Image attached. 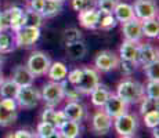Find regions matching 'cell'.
<instances>
[{"label":"cell","mask_w":159,"mask_h":138,"mask_svg":"<svg viewBox=\"0 0 159 138\" xmlns=\"http://www.w3.org/2000/svg\"><path fill=\"white\" fill-rule=\"evenodd\" d=\"M158 62V50L151 46L149 43L145 44H140V51H139V64L143 66H147L149 64Z\"/></svg>","instance_id":"2e32d148"},{"label":"cell","mask_w":159,"mask_h":138,"mask_svg":"<svg viewBox=\"0 0 159 138\" xmlns=\"http://www.w3.org/2000/svg\"><path fill=\"white\" fill-rule=\"evenodd\" d=\"M65 82H48L42 88L40 98L46 102V105L54 108L64 100V91H65Z\"/></svg>","instance_id":"7a4b0ae2"},{"label":"cell","mask_w":159,"mask_h":138,"mask_svg":"<svg viewBox=\"0 0 159 138\" xmlns=\"http://www.w3.org/2000/svg\"><path fill=\"white\" fill-rule=\"evenodd\" d=\"M65 120H68V119L65 118V115L62 113V110H56L54 108L47 106V108H44V110L42 112V122L53 124L56 128L60 127Z\"/></svg>","instance_id":"d6986e66"},{"label":"cell","mask_w":159,"mask_h":138,"mask_svg":"<svg viewBox=\"0 0 159 138\" xmlns=\"http://www.w3.org/2000/svg\"><path fill=\"white\" fill-rule=\"evenodd\" d=\"M127 104L125 102L122 98H119L116 94H111L109 98L107 100V102L104 104L102 110L109 116L111 119H115L118 116L123 115V113L127 112Z\"/></svg>","instance_id":"30bf717a"},{"label":"cell","mask_w":159,"mask_h":138,"mask_svg":"<svg viewBox=\"0 0 159 138\" xmlns=\"http://www.w3.org/2000/svg\"><path fill=\"white\" fill-rule=\"evenodd\" d=\"M143 118H144V124L147 126V127H149V128H154V127H157V126L159 124V113H158V110L145 113Z\"/></svg>","instance_id":"74e56055"},{"label":"cell","mask_w":159,"mask_h":138,"mask_svg":"<svg viewBox=\"0 0 159 138\" xmlns=\"http://www.w3.org/2000/svg\"><path fill=\"white\" fill-rule=\"evenodd\" d=\"M119 66H120V70H122V73H123L125 76L133 75L134 70H136V68H137L136 64L129 62V61H122V60H120V62H119Z\"/></svg>","instance_id":"60d3db41"},{"label":"cell","mask_w":159,"mask_h":138,"mask_svg":"<svg viewBox=\"0 0 159 138\" xmlns=\"http://www.w3.org/2000/svg\"><path fill=\"white\" fill-rule=\"evenodd\" d=\"M17 110H11L7 109L0 104V126L2 127H7V126H11L17 120Z\"/></svg>","instance_id":"f546056e"},{"label":"cell","mask_w":159,"mask_h":138,"mask_svg":"<svg viewBox=\"0 0 159 138\" xmlns=\"http://www.w3.org/2000/svg\"><path fill=\"white\" fill-rule=\"evenodd\" d=\"M114 17L118 22L123 24L127 22L130 20H134L136 15H134V10H133V6L129 4V3H123V2H119L116 4L115 10H114Z\"/></svg>","instance_id":"ac0fdd59"},{"label":"cell","mask_w":159,"mask_h":138,"mask_svg":"<svg viewBox=\"0 0 159 138\" xmlns=\"http://www.w3.org/2000/svg\"><path fill=\"white\" fill-rule=\"evenodd\" d=\"M141 29H143V36H147L149 39H155L159 35V24L158 20H147L141 22Z\"/></svg>","instance_id":"83f0119b"},{"label":"cell","mask_w":159,"mask_h":138,"mask_svg":"<svg viewBox=\"0 0 159 138\" xmlns=\"http://www.w3.org/2000/svg\"><path fill=\"white\" fill-rule=\"evenodd\" d=\"M42 7H43V0H30L28 8H30L32 11H36V13H40Z\"/></svg>","instance_id":"ee69618b"},{"label":"cell","mask_w":159,"mask_h":138,"mask_svg":"<svg viewBox=\"0 0 159 138\" xmlns=\"http://www.w3.org/2000/svg\"><path fill=\"white\" fill-rule=\"evenodd\" d=\"M56 130L57 128L54 127L53 124L46 123V122H40V123L38 124V127H36V133L35 134L39 138H47V137H50Z\"/></svg>","instance_id":"e575fe53"},{"label":"cell","mask_w":159,"mask_h":138,"mask_svg":"<svg viewBox=\"0 0 159 138\" xmlns=\"http://www.w3.org/2000/svg\"><path fill=\"white\" fill-rule=\"evenodd\" d=\"M32 138H39V137H38V136H36V134H33V137H32Z\"/></svg>","instance_id":"f5cc1de1"},{"label":"cell","mask_w":159,"mask_h":138,"mask_svg":"<svg viewBox=\"0 0 159 138\" xmlns=\"http://www.w3.org/2000/svg\"><path fill=\"white\" fill-rule=\"evenodd\" d=\"M6 138H15V136H14V133H11V134H8Z\"/></svg>","instance_id":"f907efd6"},{"label":"cell","mask_w":159,"mask_h":138,"mask_svg":"<svg viewBox=\"0 0 159 138\" xmlns=\"http://www.w3.org/2000/svg\"><path fill=\"white\" fill-rule=\"evenodd\" d=\"M118 21L115 20L114 14H107V13H100L98 17V24H97V29L102 30H109L116 26Z\"/></svg>","instance_id":"4dcf8cb0"},{"label":"cell","mask_w":159,"mask_h":138,"mask_svg":"<svg viewBox=\"0 0 159 138\" xmlns=\"http://www.w3.org/2000/svg\"><path fill=\"white\" fill-rule=\"evenodd\" d=\"M82 69H83V75H82L80 82L76 86H73V87L79 94H90L100 83L98 70L96 68H89V66Z\"/></svg>","instance_id":"8992f818"},{"label":"cell","mask_w":159,"mask_h":138,"mask_svg":"<svg viewBox=\"0 0 159 138\" xmlns=\"http://www.w3.org/2000/svg\"><path fill=\"white\" fill-rule=\"evenodd\" d=\"M118 3H119V0H96L97 10H98L100 13H107V14L114 13Z\"/></svg>","instance_id":"836d02e7"},{"label":"cell","mask_w":159,"mask_h":138,"mask_svg":"<svg viewBox=\"0 0 159 138\" xmlns=\"http://www.w3.org/2000/svg\"><path fill=\"white\" fill-rule=\"evenodd\" d=\"M50 65H51V60L47 54L43 53V51H33L29 55L28 62H26L25 66L29 69V72L35 78H38V76L46 75Z\"/></svg>","instance_id":"3957f363"},{"label":"cell","mask_w":159,"mask_h":138,"mask_svg":"<svg viewBox=\"0 0 159 138\" xmlns=\"http://www.w3.org/2000/svg\"><path fill=\"white\" fill-rule=\"evenodd\" d=\"M58 133L62 136V138H78L80 136V123L73 120H65L60 127L57 128Z\"/></svg>","instance_id":"7402d4cb"},{"label":"cell","mask_w":159,"mask_h":138,"mask_svg":"<svg viewBox=\"0 0 159 138\" xmlns=\"http://www.w3.org/2000/svg\"><path fill=\"white\" fill-rule=\"evenodd\" d=\"M64 38V43L65 44H72V43L76 42H82V32L78 29V28H66L62 33Z\"/></svg>","instance_id":"1f68e13d"},{"label":"cell","mask_w":159,"mask_h":138,"mask_svg":"<svg viewBox=\"0 0 159 138\" xmlns=\"http://www.w3.org/2000/svg\"><path fill=\"white\" fill-rule=\"evenodd\" d=\"M15 84H18L20 87H25V86H32L35 82V76L29 72V69L24 65L15 66L13 70V78H11Z\"/></svg>","instance_id":"9a60e30c"},{"label":"cell","mask_w":159,"mask_h":138,"mask_svg":"<svg viewBox=\"0 0 159 138\" xmlns=\"http://www.w3.org/2000/svg\"><path fill=\"white\" fill-rule=\"evenodd\" d=\"M62 3L61 0H43V7H42L40 15L43 18H53L58 15L62 10Z\"/></svg>","instance_id":"cb8c5ba5"},{"label":"cell","mask_w":159,"mask_h":138,"mask_svg":"<svg viewBox=\"0 0 159 138\" xmlns=\"http://www.w3.org/2000/svg\"><path fill=\"white\" fill-rule=\"evenodd\" d=\"M119 62H120L119 55H116L111 50L100 51L94 58V66L97 70H101V72H109V70L116 69L119 66Z\"/></svg>","instance_id":"9c48e42d"},{"label":"cell","mask_w":159,"mask_h":138,"mask_svg":"<svg viewBox=\"0 0 159 138\" xmlns=\"http://www.w3.org/2000/svg\"><path fill=\"white\" fill-rule=\"evenodd\" d=\"M100 11L96 7L89 8V10L80 11L79 13V22L86 29H97V24H98Z\"/></svg>","instance_id":"e0dca14e"},{"label":"cell","mask_w":159,"mask_h":138,"mask_svg":"<svg viewBox=\"0 0 159 138\" xmlns=\"http://www.w3.org/2000/svg\"><path fill=\"white\" fill-rule=\"evenodd\" d=\"M15 138H32L33 137V133H30L28 130H24V128H21V130H17L14 133Z\"/></svg>","instance_id":"f6af8a7d"},{"label":"cell","mask_w":159,"mask_h":138,"mask_svg":"<svg viewBox=\"0 0 159 138\" xmlns=\"http://www.w3.org/2000/svg\"><path fill=\"white\" fill-rule=\"evenodd\" d=\"M25 11V26H35V28H40L43 25V20L44 18L40 15V13L32 11L30 8H24Z\"/></svg>","instance_id":"f1b7e54d"},{"label":"cell","mask_w":159,"mask_h":138,"mask_svg":"<svg viewBox=\"0 0 159 138\" xmlns=\"http://www.w3.org/2000/svg\"><path fill=\"white\" fill-rule=\"evenodd\" d=\"M62 113L65 115V118L68 120L79 122L80 123L83 120V118L86 116V108L82 105L79 101H71L68 102L62 109Z\"/></svg>","instance_id":"5bb4252c"},{"label":"cell","mask_w":159,"mask_h":138,"mask_svg":"<svg viewBox=\"0 0 159 138\" xmlns=\"http://www.w3.org/2000/svg\"><path fill=\"white\" fill-rule=\"evenodd\" d=\"M120 138H136L134 136H123V137H120Z\"/></svg>","instance_id":"816d5d0a"},{"label":"cell","mask_w":159,"mask_h":138,"mask_svg":"<svg viewBox=\"0 0 159 138\" xmlns=\"http://www.w3.org/2000/svg\"><path fill=\"white\" fill-rule=\"evenodd\" d=\"M24 11V8L21 7H10L4 11H0V32H4V30H8L11 26V22L21 15Z\"/></svg>","instance_id":"ffe728a7"},{"label":"cell","mask_w":159,"mask_h":138,"mask_svg":"<svg viewBox=\"0 0 159 138\" xmlns=\"http://www.w3.org/2000/svg\"><path fill=\"white\" fill-rule=\"evenodd\" d=\"M112 122H114V119L109 118L104 110H98V112H96L93 115V119H91V128H93V131L96 134L105 136L112 128Z\"/></svg>","instance_id":"8fae6325"},{"label":"cell","mask_w":159,"mask_h":138,"mask_svg":"<svg viewBox=\"0 0 159 138\" xmlns=\"http://www.w3.org/2000/svg\"><path fill=\"white\" fill-rule=\"evenodd\" d=\"M47 138H62V136H61V134L58 133V130H56L50 137H47Z\"/></svg>","instance_id":"7dc6e473"},{"label":"cell","mask_w":159,"mask_h":138,"mask_svg":"<svg viewBox=\"0 0 159 138\" xmlns=\"http://www.w3.org/2000/svg\"><path fill=\"white\" fill-rule=\"evenodd\" d=\"M111 94L112 93L108 90V87H107L105 84H101V83H98V84H97V87L90 93V96H91V104H93L94 106H97V108H102L104 104L107 102V100L109 98Z\"/></svg>","instance_id":"44dd1931"},{"label":"cell","mask_w":159,"mask_h":138,"mask_svg":"<svg viewBox=\"0 0 159 138\" xmlns=\"http://www.w3.org/2000/svg\"><path fill=\"white\" fill-rule=\"evenodd\" d=\"M139 51H140V43H134L125 40L119 48V58L122 61H129L136 65H139Z\"/></svg>","instance_id":"4fadbf2b"},{"label":"cell","mask_w":159,"mask_h":138,"mask_svg":"<svg viewBox=\"0 0 159 138\" xmlns=\"http://www.w3.org/2000/svg\"><path fill=\"white\" fill-rule=\"evenodd\" d=\"M64 98H66V100H68V102H71V101H79V98H80V94H79L78 91L75 90V87H73V88H66V84H65Z\"/></svg>","instance_id":"b9f144b4"},{"label":"cell","mask_w":159,"mask_h":138,"mask_svg":"<svg viewBox=\"0 0 159 138\" xmlns=\"http://www.w3.org/2000/svg\"><path fill=\"white\" fill-rule=\"evenodd\" d=\"M144 72L148 78V80H158L159 78V68H158V62L149 64V65L144 66Z\"/></svg>","instance_id":"f35d334b"},{"label":"cell","mask_w":159,"mask_h":138,"mask_svg":"<svg viewBox=\"0 0 159 138\" xmlns=\"http://www.w3.org/2000/svg\"><path fill=\"white\" fill-rule=\"evenodd\" d=\"M72 7L75 11L80 13V11L96 7V0H72Z\"/></svg>","instance_id":"8d00e7d4"},{"label":"cell","mask_w":159,"mask_h":138,"mask_svg":"<svg viewBox=\"0 0 159 138\" xmlns=\"http://www.w3.org/2000/svg\"><path fill=\"white\" fill-rule=\"evenodd\" d=\"M145 96L154 100H159V82L158 80H148L147 86H144Z\"/></svg>","instance_id":"d590c367"},{"label":"cell","mask_w":159,"mask_h":138,"mask_svg":"<svg viewBox=\"0 0 159 138\" xmlns=\"http://www.w3.org/2000/svg\"><path fill=\"white\" fill-rule=\"evenodd\" d=\"M154 110H158V100H154V98H149L145 96L140 101V113L144 116L145 113L154 112Z\"/></svg>","instance_id":"d6a6232c"},{"label":"cell","mask_w":159,"mask_h":138,"mask_svg":"<svg viewBox=\"0 0 159 138\" xmlns=\"http://www.w3.org/2000/svg\"><path fill=\"white\" fill-rule=\"evenodd\" d=\"M116 96L122 98L127 105L140 104V101L145 97L144 86L140 82L133 80V79H125L116 87Z\"/></svg>","instance_id":"6da1fadb"},{"label":"cell","mask_w":159,"mask_h":138,"mask_svg":"<svg viewBox=\"0 0 159 138\" xmlns=\"http://www.w3.org/2000/svg\"><path fill=\"white\" fill-rule=\"evenodd\" d=\"M40 38V28L35 26H24L14 32L15 46L17 47H30Z\"/></svg>","instance_id":"ba28073f"},{"label":"cell","mask_w":159,"mask_h":138,"mask_svg":"<svg viewBox=\"0 0 159 138\" xmlns=\"http://www.w3.org/2000/svg\"><path fill=\"white\" fill-rule=\"evenodd\" d=\"M82 75H83V69L82 68H76V69H73L71 70V72H68V82L71 83L72 86H76L79 82H80V79H82Z\"/></svg>","instance_id":"ab89813d"},{"label":"cell","mask_w":159,"mask_h":138,"mask_svg":"<svg viewBox=\"0 0 159 138\" xmlns=\"http://www.w3.org/2000/svg\"><path fill=\"white\" fill-rule=\"evenodd\" d=\"M18 90H20V86L15 84L11 79H8V80H4L0 84V97L15 100V97H17V94H18Z\"/></svg>","instance_id":"4316f807"},{"label":"cell","mask_w":159,"mask_h":138,"mask_svg":"<svg viewBox=\"0 0 159 138\" xmlns=\"http://www.w3.org/2000/svg\"><path fill=\"white\" fill-rule=\"evenodd\" d=\"M3 61H4V60H3V54H2V53H0V66H2Z\"/></svg>","instance_id":"681fc988"},{"label":"cell","mask_w":159,"mask_h":138,"mask_svg":"<svg viewBox=\"0 0 159 138\" xmlns=\"http://www.w3.org/2000/svg\"><path fill=\"white\" fill-rule=\"evenodd\" d=\"M3 82H4V75H3V70L0 69V84H2Z\"/></svg>","instance_id":"c3c4849f"},{"label":"cell","mask_w":159,"mask_h":138,"mask_svg":"<svg viewBox=\"0 0 159 138\" xmlns=\"http://www.w3.org/2000/svg\"><path fill=\"white\" fill-rule=\"evenodd\" d=\"M133 10L136 18L141 22L158 17V6L155 0H136L133 4Z\"/></svg>","instance_id":"52a82bcc"},{"label":"cell","mask_w":159,"mask_h":138,"mask_svg":"<svg viewBox=\"0 0 159 138\" xmlns=\"http://www.w3.org/2000/svg\"><path fill=\"white\" fill-rule=\"evenodd\" d=\"M68 75V68L64 62L56 61V62H51L50 68L47 70V76L50 78L51 82H64Z\"/></svg>","instance_id":"603a6c76"},{"label":"cell","mask_w":159,"mask_h":138,"mask_svg":"<svg viewBox=\"0 0 159 138\" xmlns=\"http://www.w3.org/2000/svg\"><path fill=\"white\" fill-rule=\"evenodd\" d=\"M61 2H64V0H61Z\"/></svg>","instance_id":"db71d44e"},{"label":"cell","mask_w":159,"mask_h":138,"mask_svg":"<svg viewBox=\"0 0 159 138\" xmlns=\"http://www.w3.org/2000/svg\"><path fill=\"white\" fill-rule=\"evenodd\" d=\"M112 124H114V127H115V131L120 137L134 136V133L137 131V127H139V119H137V116L133 115V113L126 112V113H123V115L115 118Z\"/></svg>","instance_id":"277c9868"},{"label":"cell","mask_w":159,"mask_h":138,"mask_svg":"<svg viewBox=\"0 0 159 138\" xmlns=\"http://www.w3.org/2000/svg\"><path fill=\"white\" fill-rule=\"evenodd\" d=\"M17 105L24 109H33L39 105L40 101V93L36 90L33 86H25V87H20L18 94L15 97Z\"/></svg>","instance_id":"5b68a950"},{"label":"cell","mask_w":159,"mask_h":138,"mask_svg":"<svg viewBox=\"0 0 159 138\" xmlns=\"http://www.w3.org/2000/svg\"><path fill=\"white\" fill-rule=\"evenodd\" d=\"M15 48H17V46H15L14 33H8L7 30L0 32V53L7 54L14 51Z\"/></svg>","instance_id":"484cf974"},{"label":"cell","mask_w":159,"mask_h":138,"mask_svg":"<svg viewBox=\"0 0 159 138\" xmlns=\"http://www.w3.org/2000/svg\"><path fill=\"white\" fill-rule=\"evenodd\" d=\"M159 128H158V126H157V127H154V128H152V137H154V138H159Z\"/></svg>","instance_id":"bcb514c9"},{"label":"cell","mask_w":159,"mask_h":138,"mask_svg":"<svg viewBox=\"0 0 159 138\" xmlns=\"http://www.w3.org/2000/svg\"><path fill=\"white\" fill-rule=\"evenodd\" d=\"M65 51H66V55L71 60L78 61V60H82L86 55L87 47L83 42H76V43H72V44H66Z\"/></svg>","instance_id":"d4e9b609"},{"label":"cell","mask_w":159,"mask_h":138,"mask_svg":"<svg viewBox=\"0 0 159 138\" xmlns=\"http://www.w3.org/2000/svg\"><path fill=\"white\" fill-rule=\"evenodd\" d=\"M122 33L125 36V40L140 43V40L143 39L141 21L134 18V20H130L127 22H123L122 24Z\"/></svg>","instance_id":"7c38bea8"},{"label":"cell","mask_w":159,"mask_h":138,"mask_svg":"<svg viewBox=\"0 0 159 138\" xmlns=\"http://www.w3.org/2000/svg\"><path fill=\"white\" fill-rule=\"evenodd\" d=\"M0 104H2L4 108L7 109H11V110H17V101L13 100V98H3L2 101H0Z\"/></svg>","instance_id":"7bdbcfd3"}]
</instances>
